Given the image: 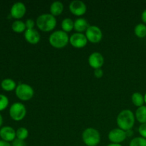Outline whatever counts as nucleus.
I'll use <instances>...</instances> for the list:
<instances>
[{
	"label": "nucleus",
	"mask_w": 146,
	"mask_h": 146,
	"mask_svg": "<svg viewBox=\"0 0 146 146\" xmlns=\"http://www.w3.org/2000/svg\"><path fill=\"white\" fill-rule=\"evenodd\" d=\"M135 118L141 124L146 123V106L139 107L135 111Z\"/></svg>",
	"instance_id": "obj_18"
},
{
	"label": "nucleus",
	"mask_w": 146,
	"mask_h": 146,
	"mask_svg": "<svg viewBox=\"0 0 146 146\" xmlns=\"http://www.w3.org/2000/svg\"><path fill=\"white\" fill-rule=\"evenodd\" d=\"M0 146H11V145L8 142H6L4 141H0Z\"/></svg>",
	"instance_id": "obj_31"
},
{
	"label": "nucleus",
	"mask_w": 146,
	"mask_h": 146,
	"mask_svg": "<svg viewBox=\"0 0 146 146\" xmlns=\"http://www.w3.org/2000/svg\"><path fill=\"white\" fill-rule=\"evenodd\" d=\"M134 32L138 38H144L146 36V26L144 24H139L135 26Z\"/></svg>",
	"instance_id": "obj_22"
},
{
	"label": "nucleus",
	"mask_w": 146,
	"mask_h": 146,
	"mask_svg": "<svg viewBox=\"0 0 146 146\" xmlns=\"http://www.w3.org/2000/svg\"><path fill=\"white\" fill-rule=\"evenodd\" d=\"M103 75H104V71L101 68L94 70V76H95L96 78H100L103 76Z\"/></svg>",
	"instance_id": "obj_29"
},
{
	"label": "nucleus",
	"mask_w": 146,
	"mask_h": 146,
	"mask_svg": "<svg viewBox=\"0 0 146 146\" xmlns=\"http://www.w3.org/2000/svg\"><path fill=\"white\" fill-rule=\"evenodd\" d=\"M141 19H142L143 22L146 24V9L143 11V12L142 13V15H141Z\"/></svg>",
	"instance_id": "obj_30"
},
{
	"label": "nucleus",
	"mask_w": 146,
	"mask_h": 146,
	"mask_svg": "<svg viewBox=\"0 0 146 146\" xmlns=\"http://www.w3.org/2000/svg\"><path fill=\"white\" fill-rule=\"evenodd\" d=\"M61 28L66 33L70 32L74 29V22L71 19L66 18L61 22Z\"/></svg>",
	"instance_id": "obj_20"
},
{
	"label": "nucleus",
	"mask_w": 146,
	"mask_h": 146,
	"mask_svg": "<svg viewBox=\"0 0 146 146\" xmlns=\"http://www.w3.org/2000/svg\"><path fill=\"white\" fill-rule=\"evenodd\" d=\"M69 10L71 13L77 17H81L86 12V5L81 0H74L69 4Z\"/></svg>",
	"instance_id": "obj_8"
},
{
	"label": "nucleus",
	"mask_w": 146,
	"mask_h": 146,
	"mask_svg": "<svg viewBox=\"0 0 146 146\" xmlns=\"http://www.w3.org/2000/svg\"><path fill=\"white\" fill-rule=\"evenodd\" d=\"M116 123L120 129L124 131H129L135 124V115L131 110H123L117 116Z\"/></svg>",
	"instance_id": "obj_1"
},
{
	"label": "nucleus",
	"mask_w": 146,
	"mask_h": 146,
	"mask_svg": "<svg viewBox=\"0 0 146 146\" xmlns=\"http://www.w3.org/2000/svg\"><path fill=\"white\" fill-rule=\"evenodd\" d=\"M2 123H3V118H2V116H1V114H0V127L1 126Z\"/></svg>",
	"instance_id": "obj_34"
},
{
	"label": "nucleus",
	"mask_w": 146,
	"mask_h": 146,
	"mask_svg": "<svg viewBox=\"0 0 146 146\" xmlns=\"http://www.w3.org/2000/svg\"><path fill=\"white\" fill-rule=\"evenodd\" d=\"M107 146H123V145H121V144H118V143H111Z\"/></svg>",
	"instance_id": "obj_33"
},
{
	"label": "nucleus",
	"mask_w": 146,
	"mask_h": 146,
	"mask_svg": "<svg viewBox=\"0 0 146 146\" xmlns=\"http://www.w3.org/2000/svg\"><path fill=\"white\" fill-rule=\"evenodd\" d=\"M64 11V4L61 1H54L50 7V12L54 17H57L62 14Z\"/></svg>",
	"instance_id": "obj_16"
},
{
	"label": "nucleus",
	"mask_w": 146,
	"mask_h": 146,
	"mask_svg": "<svg viewBox=\"0 0 146 146\" xmlns=\"http://www.w3.org/2000/svg\"><path fill=\"white\" fill-rule=\"evenodd\" d=\"M27 114V108L21 103H14L9 108L10 117L15 121H20L24 118Z\"/></svg>",
	"instance_id": "obj_6"
},
{
	"label": "nucleus",
	"mask_w": 146,
	"mask_h": 146,
	"mask_svg": "<svg viewBox=\"0 0 146 146\" xmlns=\"http://www.w3.org/2000/svg\"><path fill=\"white\" fill-rule=\"evenodd\" d=\"M88 64L93 68L98 69L101 68L104 64V58L99 52H94L88 57Z\"/></svg>",
	"instance_id": "obj_11"
},
{
	"label": "nucleus",
	"mask_w": 146,
	"mask_h": 146,
	"mask_svg": "<svg viewBox=\"0 0 146 146\" xmlns=\"http://www.w3.org/2000/svg\"><path fill=\"white\" fill-rule=\"evenodd\" d=\"M82 139L87 146H96L101 141V135L95 128H88L83 132Z\"/></svg>",
	"instance_id": "obj_4"
},
{
	"label": "nucleus",
	"mask_w": 146,
	"mask_h": 146,
	"mask_svg": "<svg viewBox=\"0 0 146 146\" xmlns=\"http://www.w3.org/2000/svg\"><path fill=\"white\" fill-rule=\"evenodd\" d=\"M129 146H146V139L143 137H136L131 140Z\"/></svg>",
	"instance_id": "obj_24"
},
{
	"label": "nucleus",
	"mask_w": 146,
	"mask_h": 146,
	"mask_svg": "<svg viewBox=\"0 0 146 146\" xmlns=\"http://www.w3.org/2000/svg\"><path fill=\"white\" fill-rule=\"evenodd\" d=\"M26 27H27V29H34V25H35V22L33 19H29L26 21Z\"/></svg>",
	"instance_id": "obj_27"
},
{
	"label": "nucleus",
	"mask_w": 146,
	"mask_h": 146,
	"mask_svg": "<svg viewBox=\"0 0 146 146\" xmlns=\"http://www.w3.org/2000/svg\"><path fill=\"white\" fill-rule=\"evenodd\" d=\"M0 137L1 138L2 141L6 142H11L15 140L17 137L15 130L10 126H4L0 129Z\"/></svg>",
	"instance_id": "obj_13"
},
{
	"label": "nucleus",
	"mask_w": 146,
	"mask_h": 146,
	"mask_svg": "<svg viewBox=\"0 0 146 146\" xmlns=\"http://www.w3.org/2000/svg\"><path fill=\"white\" fill-rule=\"evenodd\" d=\"M89 27L88 21L84 18H78L74 21V29L77 31V33H82L86 31Z\"/></svg>",
	"instance_id": "obj_15"
},
{
	"label": "nucleus",
	"mask_w": 146,
	"mask_h": 146,
	"mask_svg": "<svg viewBox=\"0 0 146 146\" xmlns=\"http://www.w3.org/2000/svg\"><path fill=\"white\" fill-rule=\"evenodd\" d=\"M11 29L16 33H22L27 30L25 23L20 20H17V21H14L11 25Z\"/></svg>",
	"instance_id": "obj_21"
},
{
	"label": "nucleus",
	"mask_w": 146,
	"mask_h": 146,
	"mask_svg": "<svg viewBox=\"0 0 146 146\" xmlns=\"http://www.w3.org/2000/svg\"><path fill=\"white\" fill-rule=\"evenodd\" d=\"M36 24L39 30L44 32H49L55 29L56 19L51 14H44L38 17Z\"/></svg>",
	"instance_id": "obj_2"
},
{
	"label": "nucleus",
	"mask_w": 146,
	"mask_h": 146,
	"mask_svg": "<svg viewBox=\"0 0 146 146\" xmlns=\"http://www.w3.org/2000/svg\"><path fill=\"white\" fill-rule=\"evenodd\" d=\"M131 100L132 102L135 106L137 107H141L143 106V104L145 103V100H144V96L138 92L134 93L131 97Z\"/></svg>",
	"instance_id": "obj_19"
},
{
	"label": "nucleus",
	"mask_w": 146,
	"mask_h": 146,
	"mask_svg": "<svg viewBox=\"0 0 146 146\" xmlns=\"http://www.w3.org/2000/svg\"><path fill=\"white\" fill-rule=\"evenodd\" d=\"M16 133H17V138L18 139L22 140V141L27 139L29 136L28 130L26 128H24V127L18 128L17 131H16Z\"/></svg>",
	"instance_id": "obj_23"
},
{
	"label": "nucleus",
	"mask_w": 146,
	"mask_h": 146,
	"mask_svg": "<svg viewBox=\"0 0 146 146\" xmlns=\"http://www.w3.org/2000/svg\"><path fill=\"white\" fill-rule=\"evenodd\" d=\"M144 100H145V103L146 104V94H145V96H144Z\"/></svg>",
	"instance_id": "obj_35"
},
{
	"label": "nucleus",
	"mask_w": 146,
	"mask_h": 146,
	"mask_svg": "<svg viewBox=\"0 0 146 146\" xmlns=\"http://www.w3.org/2000/svg\"><path fill=\"white\" fill-rule=\"evenodd\" d=\"M9 105V99L6 96L0 94V111H4Z\"/></svg>",
	"instance_id": "obj_25"
},
{
	"label": "nucleus",
	"mask_w": 146,
	"mask_h": 146,
	"mask_svg": "<svg viewBox=\"0 0 146 146\" xmlns=\"http://www.w3.org/2000/svg\"><path fill=\"white\" fill-rule=\"evenodd\" d=\"M86 36L88 41L93 44L99 43L102 40L103 33L99 27L96 26H89L86 31Z\"/></svg>",
	"instance_id": "obj_7"
},
{
	"label": "nucleus",
	"mask_w": 146,
	"mask_h": 146,
	"mask_svg": "<svg viewBox=\"0 0 146 146\" xmlns=\"http://www.w3.org/2000/svg\"><path fill=\"white\" fill-rule=\"evenodd\" d=\"M1 86L2 89L6 91H12L17 88L16 82L11 78H5L1 83Z\"/></svg>",
	"instance_id": "obj_17"
},
{
	"label": "nucleus",
	"mask_w": 146,
	"mask_h": 146,
	"mask_svg": "<svg viewBox=\"0 0 146 146\" xmlns=\"http://www.w3.org/2000/svg\"><path fill=\"white\" fill-rule=\"evenodd\" d=\"M138 132L143 138L146 139V123L141 124L138 128Z\"/></svg>",
	"instance_id": "obj_26"
},
{
	"label": "nucleus",
	"mask_w": 146,
	"mask_h": 146,
	"mask_svg": "<svg viewBox=\"0 0 146 146\" xmlns=\"http://www.w3.org/2000/svg\"><path fill=\"white\" fill-rule=\"evenodd\" d=\"M125 133H126V135H127V137L132 136V135H133V131L132 130H129V131H125Z\"/></svg>",
	"instance_id": "obj_32"
},
{
	"label": "nucleus",
	"mask_w": 146,
	"mask_h": 146,
	"mask_svg": "<svg viewBox=\"0 0 146 146\" xmlns=\"http://www.w3.org/2000/svg\"><path fill=\"white\" fill-rule=\"evenodd\" d=\"M24 38L26 41L31 44H36L39 42L40 36L39 33L35 29H27L24 33Z\"/></svg>",
	"instance_id": "obj_14"
},
{
	"label": "nucleus",
	"mask_w": 146,
	"mask_h": 146,
	"mask_svg": "<svg viewBox=\"0 0 146 146\" xmlns=\"http://www.w3.org/2000/svg\"><path fill=\"white\" fill-rule=\"evenodd\" d=\"M69 42L75 48H81L86 46L88 39L85 34L82 33H74L69 38Z\"/></svg>",
	"instance_id": "obj_9"
},
{
	"label": "nucleus",
	"mask_w": 146,
	"mask_h": 146,
	"mask_svg": "<svg viewBox=\"0 0 146 146\" xmlns=\"http://www.w3.org/2000/svg\"><path fill=\"white\" fill-rule=\"evenodd\" d=\"M16 96L20 100L24 101L31 99L34 95V91L32 87L27 84H20L15 89Z\"/></svg>",
	"instance_id": "obj_5"
},
{
	"label": "nucleus",
	"mask_w": 146,
	"mask_h": 146,
	"mask_svg": "<svg viewBox=\"0 0 146 146\" xmlns=\"http://www.w3.org/2000/svg\"><path fill=\"white\" fill-rule=\"evenodd\" d=\"M26 11H27V8H26V6L24 5V3L16 2L11 7L10 13H11V16L13 18L19 19L25 15Z\"/></svg>",
	"instance_id": "obj_12"
},
{
	"label": "nucleus",
	"mask_w": 146,
	"mask_h": 146,
	"mask_svg": "<svg viewBox=\"0 0 146 146\" xmlns=\"http://www.w3.org/2000/svg\"><path fill=\"white\" fill-rule=\"evenodd\" d=\"M12 146H27L26 145V143L24 142V141L22 140H20L17 138V139L14 140L12 142Z\"/></svg>",
	"instance_id": "obj_28"
},
{
	"label": "nucleus",
	"mask_w": 146,
	"mask_h": 146,
	"mask_svg": "<svg viewBox=\"0 0 146 146\" xmlns=\"http://www.w3.org/2000/svg\"><path fill=\"white\" fill-rule=\"evenodd\" d=\"M127 138L125 131L120 129V128H115L111 130L108 133V139L112 143H118L123 142Z\"/></svg>",
	"instance_id": "obj_10"
},
{
	"label": "nucleus",
	"mask_w": 146,
	"mask_h": 146,
	"mask_svg": "<svg viewBox=\"0 0 146 146\" xmlns=\"http://www.w3.org/2000/svg\"><path fill=\"white\" fill-rule=\"evenodd\" d=\"M48 41L51 46L56 48H62L66 46L69 42V37L67 33L63 30H58L50 35Z\"/></svg>",
	"instance_id": "obj_3"
}]
</instances>
